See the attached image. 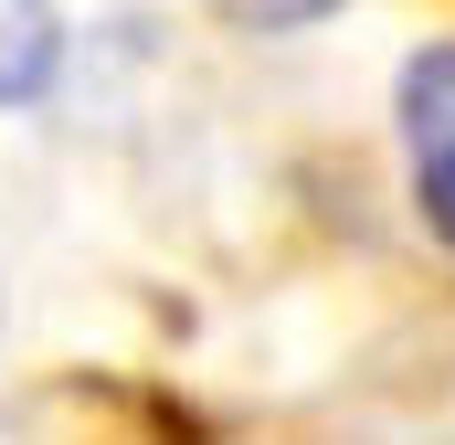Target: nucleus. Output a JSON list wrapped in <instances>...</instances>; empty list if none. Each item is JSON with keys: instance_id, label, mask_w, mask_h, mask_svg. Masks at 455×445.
<instances>
[{"instance_id": "obj_3", "label": "nucleus", "mask_w": 455, "mask_h": 445, "mask_svg": "<svg viewBox=\"0 0 455 445\" xmlns=\"http://www.w3.org/2000/svg\"><path fill=\"white\" fill-rule=\"evenodd\" d=\"M233 11H254V21H318V11H339V0H233Z\"/></svg>"}, {"instance_id": "obj_1", "label": "nucleus", "mask_w": 455, "mask_h": 445, "mask_svg": "<svg viewBox=\"0 0 455 445\" xmlns=\"http://www.w3.org/2000/svg\"><path fill=\"white\" fill-rule=\"evenodd\" d=\"M403 149H413V191H424L435 233L455 244V43L413 53V75H403Z\"/></svg>"}, {"instance_id": "obj_2", "label": "nucleus", "mask_w": 455, "mask_h": 445, "mask_svg": "<svg viewBox=\"0 0 455 445\" xmlns=\"http://www.w3.org/2000/svg\"><path fill=\"white\" fill-rule=\"evenodd\" d=\"M53 11L43 0H0V107H21V96H43V75H53Z\"/></svg>"}]
</instances>
